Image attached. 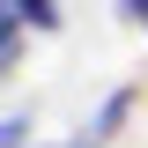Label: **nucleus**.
Wrapping results in <instances>:
<instances>
[{
  "label": "nucleus",
  "mask_w": 148,
  "mask_h": 148,
  "mask_svg": "<svg viewBox=\"0 0 148 148\" xmlns=\"http://www.w3.org/2000/svg\"><path fill=\"white\" fill-rule=\"evenodd\" d=\"M141 96H148V82H119V89L96 104V119L82 126V141H74V148H111L119 133H126V119L141 111Z\"/></svg>",
  "instance_id": "nucleus-1"
},
{
  "label": "nucleus",
  "mask_w": 148,
  "mask_h": 148,
  "mask_svg": "<svg viewBox=\"0 0 148 148\" xmlns=\"http://www.w3.org/2000/svg\"><path fill=\"white\" fill-rule=\"evenodd\" d=\"M0 22H15V30H59V0H0Z\"/></svg>",
  "instance_id": "nucleus-2"
},
{
  "label": "nucleus",
  "mask_w": 148,
  "mask_h": 148,
  "mask_svg": "<svg viewBox=\"0 0 148 148\" xmlns=\"http://www.w3.org/2000/svg\"><path fill=\"white\" fill-rule=\"evenodd\" d=\"M22 52H30V30L0 22V74H22Z\"/></svg>",
  "instance_id": "nucleus-3"
},
{
  "label": "nucleus",
  "mask_w": 148,
  "mask_h": 148,
  "mask_svg": "<svg viewBox=\"0 0 148 148\" xmlns=\"http://www.w3.org/2000/svg\"><path fill=\"white\" fill-rule=\"evenodd\" d=\"M0 148H37L30 141V111H8V119H0Z\"/></svg>",
  "instance_id": "nucleus-4"
},
{
  "label": "nucleus",
  "mask_w": 148,
  "mask_h": 148,
  "mask_svg": "<svg viewBox=\"0 0 148 148\" xmlns=\"http://www.w3.org/2000/svg\"><path fill=\"white\" fill-rule=\"evenodd\" d=\"M111 8H119V22H133V30H141V15H148V0H111Z\"/></svg>",
  "instance_id": "nucleus-5"
}]
</instances>
